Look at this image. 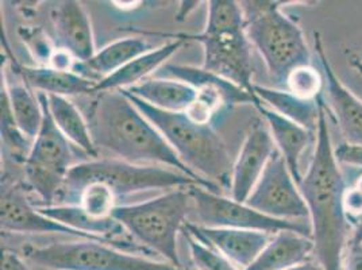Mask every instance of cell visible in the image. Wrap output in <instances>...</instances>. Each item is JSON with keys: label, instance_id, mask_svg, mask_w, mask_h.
Wrapping results in <instances>:
<instances>
[{"label": "cell", "instance_id": "23", "mask_svg": "<svg viewBox=\"0 0 362 270\" xmlns=\"http://www.w3.org/2000/svg\"><path fill=\"white\" fill-rule=\"evenodd\" d=\"M129 93L158 110L185 112L197 99V90L175 78L153 77L129 88Z\"/></svg>", "mask_w": 362, "mask_h": 270}, {"label": "cell", "instance_id": "9", "mask_svg": "<svg viewBox=\"0 0 362 270\" xmlns=\"http://www.w3.org/2000/svg\"><path fill=\"white\" fill-rule=\"evenodd\" d=\"M141 34L172 37L182 41H197L203 45L204 71L221 76L240 86L243 90L255 93L252 44L247 40L245 28L212 29L204 28L199 34H163L138 30ZM256 95V93H255Z\"/></svg>", "mask_w": 362, "mask_h": 270}, {"label": "cell", "instance_id": "3", "mask_svg": "<svg viewBox=\"0 0 362 270\" xmlns=\"http://www.w3.org/2000/svg\"><path fill=\"white\" fill-rule=\"evenodd\" d=\"M122 93L163 134L181 161L199 176L230 189L233 161L222 136L211 124H197L184 112H168L141 100L127 90Z\"/></svg>", "mask_w": 362, "mask_h": 270}, {"label": "cell", "instance_id": "15", "mask_svg": "<svg viewBox=\"0 0 362 270\" xmlns=\"http://www.w3.org/2000/svg\"><path fill=\"white\" fill-rule=\"evenodd\" d=\"M314 44L330 105L338 122L341 134L344 135L347 143L362 146V102L356 95H353L351 90H347L338 76L335 75L319 33H314Z\"/></svg>", "mask_w": 362, "mask_h": 270}, {"label": "cell", "instance_id": "21", "mask_svg": "<svg viewBox=\"0 0 362 270\" xmlns=\"http://www.w3.org/2000/svg\"><path fill=\"white\" fill-rule=\"evenodd\" d=\"M184 42L185 41L182 40H175L172 42H168L166 45L151 49L148 53L130 61L115 74L98 81L95 93L105 90H129L142 83L144 80H146L148 76L161 69L165 65L166 61L184 45Z\"/></svg>", "mask_w": 362, "mask_h": 270}, {"label": "cell", "instance_id": "36", "mask_svg": "<svg viewBox=\"0 0 362 270\" xmlns=\"http://www.w3.org/2000/svg\"><path fill=\"white\" fill-rule=\"evenodd\" d=\"M0 270H30L25 259L16 252L4 250L1 253V266Z\"/></svg>", "mask_w": 362, "mask_h": 270}, {"label": "cell", "instance_id": "6", "mask_svg": "<svg viewBox=\"0 0 362 270\" xmlns=\"http://www.w3.org/2000/svg\"><path fill=\"white\" fill-rule=\"evenodd\" d=\"M90 182L108 185L118 199L151 189H176L199 185L189 176L170 168L136 165L123 160H92L69 170L61 196L78 197ZM200 187V185H199Z\"/></svg>", "mask_w": 362, "mask_h": 270}, {"label": "cell", "instance_id": "29", "mask_svg": "<svg viewBox=\"0 0 362 270\" xmlns=\"http://www.w3.org/2000/svg\"><path fill=\"white\" fill-rule=\"evenodd\" d=\"M323 84V76L311 64L295 68L286 80L288 92L304 100H317L322 95Z\"/></svg>", "mask_w": 362, "mask_h": 270}, {"label": "cell", "instance_id": "11", "mask_svg": "<svg viewBox=\"0 0 362 270\" xmlns=\"http://www.w3.org/2000/svg\"><path fill=\"white\" fill-rule=\"evenodd\" d=\"M252 209L283 221H310L299 187L280 151H274L253 192L246 200Z\"/></svg>", "mask_w": 362, "mask_h": 270}, {"label": "cell", "instance_id": "30", "mask_svg": "<svg viewBox=\"0 0 362 270\" xmlns=\"http://www.w3.org/2000/svg\"><path fill=\"white\" fill-rule=\"evenodd\" d=\"M182 233L188 242L191 257L197 270H241L238 269L230 259H227L225 255L212 249L211 246L197 240V237L191 235L187 231Z\"/></svg>", "mask_w": 362, "mask_h": 270}, {"label": "cell", "instance_id": "13", "mask_svg": "<svg viewBox=\"0 0 362 270\" xmlns=\"http://www.w3.org/2000/svg\"><path fill=\"white\" fill-rule=\"evenodd\" d=\"M274 151L269 129L261 120H256L245 136L240 154L233 164L228 189L233 200L246 203Z\"/></svg>", "mask_w": 362, "mask_h": 270}, {"label": "cell", "instance_id": "25", "mask_svg": "<svg viewBox=\"0 0 362 270\" xmlns=\"http://www.w3.org/2000/svg\"><path fill=\"white\" fill-rule=\"evenodd\" d=\"M46 216L52 218L56 222L68 225L78 233L87 234L99 240L123 242L118 237L126 231L119 222L114 218L108 219H95L83 210L78 204H57L52 207H38Z\"/></svg>", "mask_w": 362, "mask_h": 270}, {"label": "cell", "instance_id": "39", "mask_svg": "<svg viewBox=\"0 0 362 270\" xmlns=\"http://www.w3.org/2000/svg\"><path fill=\"white\" fill-rule=\"evenodd\" d=\"M288 270H325L322 266H320V264L319 262H311V261H305V262H303V264H299V265H296V266H293V268H291V269Z\"/></svg>", "mask_w": 362, "mask_h": 270}, {"label": "cell", "instance_id": "24", "mask_svg": "<svg viewBox=\"0 0 362 270\" xmlns=\"http://www.w3.org/2000/svg\"><path fill=\"white\" fill-rule=\"evenodd\" d=\"M47 105L50 115L62 135L76 148L96 160L99 151L92 141L88 122L75 103L69 98L47 95Z\"/></svg>", "mask_w": 362, "mask_h": 270}, {"label": "cell", "instance_id": "41", "mask_svg": "<svg viewBox=\"0 0 362 270\" xmlns=\"http://www.w3.org/2000/svg\"><path fill=\"white\" fill-rule=\"evenodd\" d=\"M353 187H356V188H357V189H358V191L362 194V175L358 177V179H357V180H356Z\"/></svg>", "mask_w": 362, "mask_h": 270}, {"label": "cell", "instance_id": "22", "mask_svg": "<svg viewBox=\"0 0 362 270\" xmlns=\"http://www.w3.org/2000/svg\"><path fill=\"white\" fill-rule=\"evenodd\" d=\"M23 83L31 90L42 92L46 95L54 96H76V95H88L96 92L98 81L88 77L78 75L76 72H62L56 71L50 66H25L18 71Z\"/></svg>", "mask_w": 362, "mask_h": 270}, {"label": "cell", "instance_id": "33", "mask_svg": "<svg viewBox=\"0 0 362 270\" xmlns=\"http://www.w3.org/2000/svg\"><path fill=\"white\" fill-rule=\"evenodd\" d=\"M76 64H77V60L71 53L56 47L46 66H50L56 71H62V72H74Z\"/></svg>", "mask_w": 362, "mask_h": 270}, {"label": "cell", "instance_id": "8", "mask_svg": "<svg viewBox=\"0 0 362 270\" xmlns=\"http://www.w3.org/2000/svg\"><path fill=\"white\" fill-rule=\"evenodd\" d=\"M42 105L44 120L30 151L25 157V176L31 189L41 199V206H56V199L61 192L66 176L74 164L72 143L57 129L50 115L47 95L38 92Z\"/></svg>", "mask_w": 362, "mask_h": 270}, {"label": "cell", "instance_id": "20", "mask_svg": "<svg viewBox=\"0 0 362 270\" xmlns=\"http://www.w3.org/2000/svg\"><path fill=\"white\" fill-rule=\"evenodd\" d=\"M151 50V45L141 37H127L117 40L102 47L87 62H77L76 74L95 80L92 76L106 78L119 71L126 64ZM99 80V81H100ZM96 81V80H95Z\"/></svg>", "mask_w": 362, "mask_h": 270}, {"label": "cell", "instance_id": "18", "mask_svg": "<svg viewBox=\"0 0 362 270\" xmlns=\"http://www.w3.org/2000/svg\"><path fill=\"white\" fill-rule=\"evenodd\" d=\"M156 77L175 78L194 87L195 90H214L219 92L226 105H256L259 99L255 93L243 90L240 86L228 81L221 76L204 71L203 68L165 64L156 72Z\"/></svg>", "mask_w": 362, "mask_h": 270}, {"label": "cell", "instance_id": "37", "mask_svg": "<svg viewBox=\"0 0 362 270\" xmlns=\"http://www.w3.org/2000/svg\"><path fill=\"white\" fill-rule=\"evenodd\" d=\"M349 243H351V245L362 243V215L356 219V230L349 240Z\"/></svg>", "mask_w": 362, "mask_h": 270}, {"label": "cell", "instance_id": "10", "mask_svg": "<svg viewBox=\"0 0 362 270\" xmlns=\"http://www.w3.org/2000/svg\"><path fill=\"white\" fill-rule=\"evenodd\" d=\"M188 192L192 197L199 225L253 230L269 235L280 231H293L313 240L310 221H283L271 218L249 207L246 203L235 201L231 197L212 192L199 185L188 187Z\"/></svg>", "mask_w": 362, "mask_h": 270}, {"label": "cell", "instance_id": "19", "mask_svg": "<svg viewBox=\"0 0 362 270\" xmlns=\"http://www.w3.org/2000/svg\"><path fill=\"white\" fill-rule=\"evenodd\" d=\"M310 254H314L311 238L293 231H280L245 270H288L305 262Z\"/></svg>", "mask_w": 362, "mask_h": 270}, {"label": "cell", "instance_id": "4", "mask_svg": "<svg viewBox=\"0 0 362 270\" xmlns=\"http://www.w3.org/2000/svg\"><path fill=\"white\" fill-rule=\"evenodd\" d=\"M280 1H242L245 33L277 86H286L291 71L310 65L311 54L303 30L280 8Z\"/></svg>", "mask_w": 362, "mask_h": 270}, {"label": "cell", "instance_id": "7", "mask_svg": "<svg viewBox=\"0 0 362 270\" xmlns=\"http://www.w3.org/2000/svg\"><path fill=\"white\" fill-rule=\"evenodd\" d=\"M23 254L33 264L47 270H184L98 240L56 242L42 247L26 246Z\"/></svg>", "mask_w": 362, "mask_h": 270}, {"label": "cell", "instance_id": "26", "mask_svg": "<svg viewBox=\"0 0 362 270\" xmlns=\"http://www.w3.org/2000/svg\"><path fill=\"white\" fill-rule=\"evenodd\" d=\"M257 98L269 105L284 118L300 124L310 133L317 135L319 120V100H304L288 90L255 86Z\"/></svg>", "mask_w": 362, "mask_h": 270}, {"label": "cell", "instance_id": "34", "mask_svg": "<svg viewBox=\"0 0 362 270\" xmlns=\"http://www.w3.org/2000/svg\"><path fill=\"white\" fill-rule=\"evenodd\" d=\"M344 207L347 218H360L362 215V194L356 187H347L344 196Z\"/></svg>", "mask_w": 362, "mask_h": 270}, {"label": "cell", "instance_id": "14", "mask_svg": "<svg viewBox=\"0 0 362 270\" xmlns=\"http://www.w3.org/2000/svg\"><path fill=\"white\" fill-rule=\"evenodd\" d=\"M182 231L189 233L197 240L211 246L241 270L250 266L271 240L269 234L261 231L204 227L191 222L185 223Z\"/></svg>", "mask_w": 362, "mask_h": 270}, {"label": "cell", "instance_id": "12", "mask_svg": "<svg viewBox=\"0 0 362 270\" xmlns=\"http://www.w3.org/2000/svg\"><path fill=\"white\" fill-rule=\"evenodd\" d=\"M0 225L4 233L14 234H60L76 240H98L110 243L121 250L136 253L142 249L136 243L127 240L112 242V240L93 238L87 234L78 233L68 225L53 221L46 216L38 207H34L26 197L22 187L13 182H1V197H0Z\"/></svg>", "mask_w": 362, "mask_h": 270}, {"label": "cell", "instance_id": "1", "mask_svg": "<svg viewBox=\"0 0 362 270\" xmlns=\"http://www.w3.org/2000/svg\"><path fill=\"white\" fill-rule=\"evenodd\" d=\"M319 100L315 151L299 182V191L310 212L314 255L325 270H344L349 245V218L344 207L347 185L335 160L322 95Z\"/></svg>", "mask_w": 362, "mask_h": 270}, {"label": "cell", "instance_id": "17", "mask_svg": "<svg viewBox=\"0 0 362 270\" xmlns=\"http://www.w3.org/2000/svg\"><path fill=\"white\" fill-rule=\"evenodd\" d=\"M255 107L268 124L277 151L284 157L291 175L299 185L303 179L300 168L303 154L313 142L317 141V135L310 133L300 124L277 114L276 111L264 105L261 100Z\"/></svg>", "mask_w": 362, "mask_h": 270}, {"label": "cell", "instance_id": "27", "mask_svg": "<svg viewBox=\"0 0 362 270\" xmlns=\"http://www.w3.org/2000/svg\"><path fill=\"white\" fill-rule=\"evenodd\" d=\"M1 81V88L6 92L11 114L19 130L33 142L40 133L44 120V111L38 95L35 96L25 83L8 84L3 75Z\"/></svg>", "mask_w": 362, "mask_h": 270}, {"label": "cell", "instance_id": "40", "mask_svg": "<svg viewBox=\"0 0 362 270\" xmlns=\"http://www.w3.org/2000/svg\"><path fill=\"white\" fill-rule=\"evenodd\" d=\"M351 62L362 72V50L361 52H358V53L351 59Z\"/></svg>", "mask_w": 362, "mask_h": 270}, {"label": "cell", "instance_id": "16", "mask_svg": "<svg viewBox=\"0 0 362 270\" xmlns=\"http://www.w3.org/2000/svg\"><path fill=\"white\" fill-rule=\"evenodd\" d=\"M56 47L66 50L77 62L90 61L96 50L90 16L80 1L66 0L50 13Z\"/></svg>", "mask_w": 362, "mask_h": 270}, {"label": "cell", "instance_id": "32", "mask_svg": "<svg viewBox=\"0 0 362 270\" xmlns=\"http://www.w3.org/2000/svg\"><path fill=\"white\" fill-rule=\"evenodd\" d=\"M334 155L339 165L362 169V146L344 142L334 149Z\"/></svg>", "mask_w": 362, "mask_h": 270}, {"label": "cell", "instance_id": "35", "mask_svg": "<svg viewBox=\"0 0 362 270\" xmlns=\"http://www.w3.org/2000/svg\"><path fill=\"white\" fill-rule=\"evenodd\" d=\"M344 270H362V243L347 245L344 258Z\"/></svg>", "mask_w": 362, "mask_h": 270}, {"label": "cell", "instance_id": "28", "mask_svg": "<svg viewBox=\"0 0 362 270\" xmlns=\"http://www.w3.org/2000/svg\"><path fill=\"white\" fill-rule=\"evenodd\" d=\"M78 206L95 219L112 218V212L118 207V197L103 182H90L78 194Z\"/></svg>", "mask_w": 362, "mask_h": 270}, {"label": "cell", "instance_id": "38", "mask_svg": "<svg viewBox=\"0 0 362 270\" xmlns=\"http://www.w3.org/2000/svg\"><path fill=\"white\" fill-rule=\"evenodd\" d=\"M181 4L182 6H180V11L176 16L177 20L185 19V16H188V14H189V10H194L197 7V4H199V1H182Z\"/></svg>", "mask_w": 362, "mask_h": 270}, {"label": "cell", "instance_id": "31", "mask_svg": "<svg viewBox=\"0 0 362 270\" xmlns=\"http://www.w3.org/2000/svg\"><path fill=\"white\" fill-rule=\"evenodd\" d=\"M226 105L222 95L214 90H197V99L184 112L187 118L197 124H210L215 114Z\"/></svg>", "mask_w": 362, "mask_h": 270}, {"label": "cell", "instance_id": "2", "mask_svg": "<svg viewBox=\"0 0 362 270\" xmlns=\"http://www.w3.org/2000/svg\"><path fill=\"white\" fill-rule=\"evenodd\" d=\"M87 122L98 151H110L119 160L136 165L175 169L200 187L221 194L216 184L203 179L181 161L163 134L121 90L99 92L88 108Z\"/></svg>", "mask_w": 362, "mask_h": 270}, {"label": "cell", "instance_id": "5", "mask_svg": "<svg viewBox=\"0 0 362 270\" xmlns=\"http://www.w3.org/2000/svg\"><path fill=\"white\" fill-rule=\"evenodd\" d=\"M194 203L187 187L142 203L118 206L112 218L145 250L161 255L168 264L181 268L177 234L182 231Z\"/></svg>", "mask_w": 362, "mask_h": 270}]
</instances>
